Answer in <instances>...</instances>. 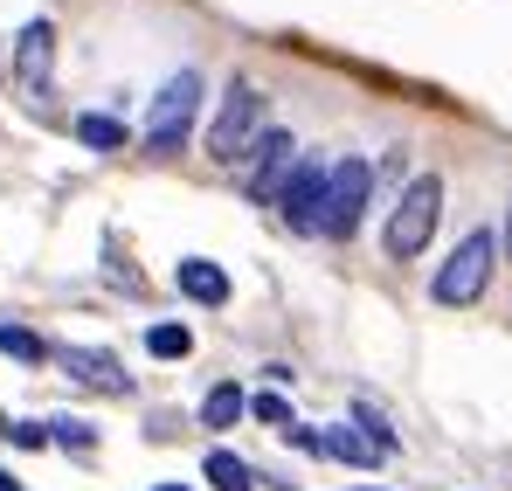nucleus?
Wrapping results in <instances>:
<instances>
[{
    "instance_id": "6ab92c4d",
    "label": "nucleus",
    "mask_w": 512,
    "mask_h": 491,
    "mask_svg": "<svg viewBox=\"0 0 512 491\" xmlns=\"http://www.w3.org/2000/svg\"><path fill=\"white\" fill-rule=\"evenodd\" d=\"M374 187H381V194H388V187H409V153H402V146H395V153L381 160V173H374Z\"/></svg>"
},
{
    "instance_id": "423d86ee",
    "label": "nucleus",
    "mask_w": 512,
    "mask_h": 491,
    "mask_svg": "<svg viewBox=\"0 0 512 491\" xmlns=\"http://www.w3.org/2000/svg\"><path fill=\"white\" fill-rule=\"evenodd\" d=\"M291 166H298V139H291L284 125H263L256 146L243 153V194H250V201H277L284 180H291Z\"/></svg>"
},
{
    "instance_id": "f257e3e1",
    "label": "nucleus",
    "mask_w": 512,
    "mask_h": 491,
    "mask_svg": "<svg viewBox=\"0 0 512 491\" xmlns=\"http://www.w3.org/2000/svg\"><path fill=\"white\" fill-rule=\"evenodd\" d=\"M436 222H443V180H436V173H416V180L402 187V201L388 208L381 243H388V256H395V263H409V256H423V249H429Z\"/></svg>"
},
{
    "instance_id": "6e6552de",
    "label": "nucleus",
    "mask_w": 512,
    "mask_h": 491,
    "mask_svg": "<svg viewBox=\"0 0 512 491\" xmlns=\"http://www.w3.org/2000/svg\"><path fill=\"white\" fill-rule=\"evenodd\" d=\"M49 70H56V21H28L21 35H14V83L28 90V97H49Z\"/></svg>"
},
{
    "instance_id": "f03ea898",
    "label": "nucleus",
    "mask_w": 512,
    "mask_h": 491,
    "mask_svg": "<svg viewBox=\"0 0 512 491\" xmlns=\"http://www.w3.org/2000/svg\"><path fill=\"white\" fill-rule=\"evenodd\" d=\"M367 208H374V166L346 153V160H333V173H326L319 236H333V243H353V236H360V222H367Z\"/></svg>"
},
{
    "instance_id": "f8f14e48",
    "label": "nucleus",
    "mask_w": 512,
    "mask_h": 491,
    "mask_svg": "<svg viewBox=\"0 0 512 491\" xmlns=\"http://www.w3.org/2000/svg\"><path fill=\"white\" fill-rule=\"evenodd\" d=\"M319 450H326V457H340V464H388V457H381V450H374L353 422H333V429L319 436Z\"/></svg>"
},
{
    "instance_id": "a211bd4d",
    "label": "nucleus",
    "mask_w": 512,
    "mask_h": 491,
    "mask_svg": "<svg viewBox=\"0 0 512 491\" xmlns=\"http://www.w3.org/2000/svg\"><path fill=\"white\" fill-rule=\"evenodd\" d=\"M250 415L263 422V429H291V402H284L277 388H263V395H250Z\"/></svg>"
},
{
    "instance_id": "1a4fd4ad",
    "label": "nucleus",
    "mask_w": 512,
    "mask_h": 491,
    "mask_svg": "<svg viewBox=\"0 0 512 491\" xmlns=\"http://www.w3.org/2000/svg\"><path fill=\"white\" fill-rule=\"evenodd\" d=\"M56 360H63L70 381H84L97 395H132V374H125L118 353H104V346H56Z\"/></svg>"
},
{
    "instance_id": "dca6fc26",
    "label": "nucleus",
    "mask_w": 512,
    "mask_h": 491,
    "mask_svg": "<svg viewBox=\"0 0 512 491\" xmlns=\"http://www.w3.org/2000/svg\"><path fill=\"white\" fill-rule=\"evenodd\" d=\"M146 353H153V360H187V353H194V332L187 326H146Z\"/></svg>"
},
{
    "instance_id": "9d476101",
    "label": "nucleus",
    "mask_w": 512,
    "mask_h": 491,
    "mask_svg": "<svg viewBox=\"0 0 512 491\" xmlns=\"http://www.w3.org/2000/svg\"><path fill=\"white\" fill-rule=\"evenodd\" d=\"M173 284H180V298H194V305H229V270L208 263V256H180Z\"/></svg>"
},
{
    "instance_id": "b1692460",
    "label": "nucleus",
    "mask_w": 512,
    "mask_h": 491,
    "mask_svg": "<svg viewBox=\"0 0 512 491\" xmlns=\"http://www.w3.org/2000/svg\"><path fill=\"white\" fill-rule=\"evenodd\" d=\"M0 436H7V415H0Z\"/></svg>"
},
{
    "instance_id": "5701e85b",
    "label": "nucleus",
    "mask_w": 512,
    "mask_h": 491,
    "mask_svg": "<svg viewBox=\"0 0 512 491\" xmlns=\"http://www.w3.org/2000/svg\"><path fill=\"white\" fill-rule=\"evenodd\" d=\"M153 491H187V485H153Z\"/></svg>"
},
{
    "instance_id": "aec40b11",
    "label": "nucleus",
    "mask_w": 512,
    "mask_h": 491,
    "mask_svg": "<svg viewBox=\"0 0 512 491\" xmlns=\"http://www.w3.org/2000/svg\"><path fill=\"white\" fill-rule=\"evenodd\" d=\"M7 436H14L21 450H42V443H49V422H7Z\"/></svg>"
},
{
    "instance_id": "ddd939ff",
    "label": "nucleus",
    "mask_w": 512,
    "mask_h": 491,
    "mask_svg": "<svg viewBox=\"0 0 512 491\" xmlns=\"http://www.w3.org/2000/svg\"><path fill=\"white\" fill-rule=\"evenodd\" d=\"M201 471H208V485H215V491H256V471L236 457V450H208Z\"/></svg>"
},
{
    "instance_id": "4be33fe9",
    "label": "nucleus",
    "mask_w": 512,
    "mask_h": 491,
    "mask_svg": "<svg viewBox=\"0 0 512 491\" xmlns=\"http://www.w3.org/2000/svg\"><path fill=\"white\" fill-rule=\"evenodd\" d=\"M0 491H21V485H14V471H0Z\"/></svg>"
},
{
    "instance_id": "20e7f679",
    "label": "nucleus",
    "mask_w": 512,
    "mask_h": 491,
    "mask_svg": "<svg viewBox=\"0 0 512 491\" xmlns=\"http://www.w3.org/2000/svg\"><path fill=\"white\" fill-rule=\"evenodd\" d=\"M194 118H201V77L194 70H180L153 90V111H146V153H180L187 146V132H194Z\"/></svg>"
},
{
    "instance_id": "f3484780",
    "label": "nucleus",
    "mask_w": 512,
    "mask_h": 491,
    "mask_svg": "<svg viewBox=\"0 0 512 491\" xmlns=\"http://www.w3.org/2000/svg\"><path fill=\"white\" fill-rule=\"evenodd\" d=\"M49 443H63V450H97V429L77 422V415H49Z\"/></svg>"
},
{
    "instance_id": "4468645a",
    "label": "nucleus",
    "mask_w": 512,
    "mask_h": 491,
    "mask_svg": "<svg viewBox=\"0 0 512 491\" xmlns=\"http://www.w3.org/2000/svg\"><path fill=\"white\" fill-rule=\"evenodd\" d=\"M0 353H7V360H28V367L56 360V346H49L35 326H0Z\"/></svg>"
},
{
    "instance_id": "39448f33",
    "label": "nucleus",
    "mask_w": 512,
    "mask_h": 491,
    "mask_svg": "<svg viewBox=\"0 0 512 491\" xmlns=\"http://www.w3.org/2000/svg\"><path fill=\"white\" fill-rule=\"evenodd\" d=\"M492 263H499V243H492L485 229H471V236L457 243V256L436 270L429 298H436V305H478V298H485V284H492Z\"/></svg>"
},
{
    "instance_id": "9b49d317",
    "label": "nucleus",
    "mask_w": 512,
    "mask_h": 491,
    "mask_svg": "<svg viewBox=\"0 0 512 491\" xmlns=\"http://www.w3.org/2000/svg\"><path fill=\"white\" fill-rule=\"evenodd\" d=\"M243 415H250V395H243L236 381H215V388L201 395V422H208V429H236Z\"/></svg>"
},
{
    "instance_id": "412c9836",
    "label": "nucleus",
    "mask_w": 512,
    "mask_h": 491,
    "mask_svg": "<svg viewBox=\"0 0 512 491\" xmlns=\"http://www.w3.org/2000/svg\"><path fill=\"white\" fill-rule=\"evenodd\" d=\"M499 243H506V256H512V208H506V236H499Z\"/></svg>"
},
{
    "instance_id": "0eeeda50",
    "label": "nucleus",
    "mask_w": 512,
    "mask_h": 491,
    "mask_svg": "<svg viewBox=\"0 0 512 491\" xmlns=\"http://www.w3.org/2000/svg\"><path fill=\"white\" fill-rule=\"evenodd\" d=\"M326 173H333V160H319V153H298L291 180H284V194H277V215L291 222V236H319V208H326Z\"/></svg>"
},
{
    "instance_id": "2eb2a0df",
    "label": "nucleus",
    "mask_w": 512,
    "mask_h": 491,
    "mask_svg": "<svg viewBox=\"0 0 512 491\" xmlns=\"http://www.w3.org/2000/svg\"><path fill=\"white\" fill-rule=\"evenodd\" d=\"M77 139H84L90 153H118V146H125V125H118L111 111H84V118H77Z\"/></svg>"
},
{
    "instance_id": "7ed1b4c3",
    "label": "nucleus",
    "mask_w": 512,
    "mask_h": 491,
    "mask_svg": "<svg viewBox=\"0 0 512 491\" xmlns=\"http://www.w3.org/2000/svg\"><path fill=\"white\" fill-rule=\"evenodd\" d=\"M256 132H263V90H256L250 77H236L222 90V111L208 118V160L236 166L256 146Z\"/></svg>"
}]
</instances>
